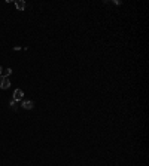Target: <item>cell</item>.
<instances>
[{
	"instance_id": "1",
	"label": "cell",
	"mask_w": 149,
	"mask_h": 166,
	"mask_svg": "<svg viewBox=\"0 0 149 166\" xmlns=\"http://www.w3.org/2000/svg\"><path fill=\"white\" fill-rule=\"evenodd\" d=\"M9 86H11L9 77L0 76V89H9Z\"/></svg>"
},
{
	"instance_id": "2",
	"label": "cell",
	"mask_w": 149,
	"mask_h": 166,
	"mask_svg": "<svg viewBox=\"0 0 149 166\" xmlns=\"http://www.w3.org/2000/svg\"><path fill=\"white\" fill-rule=\"evenodd\" d=\"M24 98V92L21 91V89H15V92H14V101L16 102V101H21Z\"/></svg>"
},
{
	"instance_id": "3",
	"label": "cell",
	"mask_w": 149,
	"mask_h": 166,
	"mask_svg": "<svg viewBox=\"0 0 149 166\" xmlns=\"http://www.w3.org/2000/svg\"><path fill=\"white\" fill-rule=\"evenodd\" d=\"M15 6H16V9H18V11H24L25 9V2H24V0H16Z\"/></svg>"
},
{
	"instance_id": "4",
	"label": "cell",
	"mask_w": 149,
	"mask_h": 166,
	"mask_svg": "<svg viewBox=\"0 0 149 166\" xmlns=\"http://www.w3.org/2000/svg\"><path fill=\"white\" fill-rule=\"evenodd\" d=\"M34 107V102L33 101H24L22 102V108H25V110H31Z\"/></svg>"
},
{
	"instance_id": "5",
	"label": "cell",
	"mask_w": 149,
	"mask_h": 166,
	"mask_svg": "<svg viewBox=\"0 0 149 166\" xmlns=\"http://www.w3.org/2000/svg\"><path fill=\"white\" fill-rule=\"evenodd\" d=\"M12 74V70L11 68H6V70H3V73H2V76H5V77H9Z\"/></svg>"
},
{
	"instance_id": "6",
	"label": "cell",
	"mask_w": 149,
	"mask_h": 166,
	"mask_svg": "<svg viewBox=\"0 0 149 166\" xmlns=\"http://www.w3.org/2000/svg\"><path fill=\"white\" fill-rule=\"evenodd\" d=\"M11 107H12V108H14V110H15V101H14V99H12V101H11Z\"/></svg>"
},
{
	"instance_id": "7",
	"label": "cell",
	"mask_w": 149,
	"mask_h": 166,
	"mask_svg": "<svg viewBox=\"0 0 149 166\" xmlns=\"http://www.w3.org/2000/svg\"><path fill=\"white\" fill-rule=\"evenodd\" d=\"M2 73H3V68H2V65H0V76H2Z\"/></svg>"
}]
</instances>
